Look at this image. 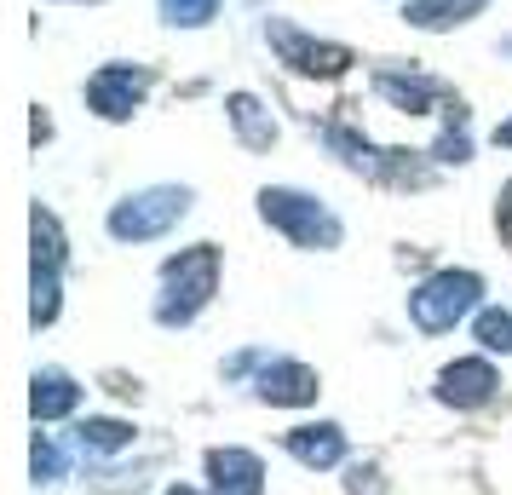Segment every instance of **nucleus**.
I'll list each match as a JSON object with an SVG mask.
<instances>
[{
	"instance_id": "obj_6",
	"label": "nucleus",
	"mask_w": 512,
	"mask_h": 495,
	"mask_svg": "<svg viewBox=\"0 0 512 495\" xmlns=\"http://www.w3.org/2000/svg\"><path fill=\"white\" fill-rule=\"evenodd\" d=\"M144 93H150V75H144L139 64H104V70L87 81V104H93L104 121H127L144 104Z\"/></svg>"
},
{
	"instance_id": "obj_17",
	"label": "nucleus",
	"mask_w": 512,
	"mask_h": 495,
	"mask_svg": "<svg viewBox=\"0 0 512 495\" xmlns=\"http://www.w3.org/2000/svg\"><path fill=\"white\" fill-rule=\"evenodd\" d=\"M219 12V0H162V18L179 29H202Z\"/></svg>"
},
{
	"instance_id": "obj_11",
	"label": "nucleus",
	"mask_w": 512,
	"mask_h": 495,
	"mask_svg": "<svg viewBox=\"0 0 512 495\" xmlns=\"http://www.w3.org/2000/svg\"><path fill=\"white\" fill-rule=\"evenodd\" d=\"M282 444H288V455H294L300 467H334V461L346 455V432L328 426V421L323 426H294Z\"/></svg>"
},
{
	"instance_id": "obj_21",
	"label": "nucleus",
	"mask_w": 512,
	"mask_h": 495,
	"mask_svg": "<svg viewBox=\"0 0 512 495\" xmlns=\"http://www.w3.org/2000/svg\"><path fill=\"white\" fill-rule=\"evenodd\" d=\"M167 495H196V490H190V484H173V490H167Z\"/></svg>"
},
{
	"instance_id": "obj_19",
	"label": "nucleus",
	"mask_w": 512,
	"mask_h": 495,
	"mask_svg": "<svg viewBox=\"0 0 512 495\" xmlns=\"http://www.w3.org/2000/svg\"><path fill=\"white\" fill-rule=\"evenodd\" d=\"M346 495H386V484H380V467H351Z\"/></svg>"
},
{
	"instance_id": "obj_3",
	"label": "nucleus",
	"mask_w": 512,
	"mask_h": 495,
	"mask_svg": "<svg viewBox=\"0 0 512 495\" xmlns=\"http://www.w3.org/2000/svg\"><path fill=\"white\" fill-rule=\"evenodd\" d=\"M190 213V190L185 185H156V190H139L110 208V236L116 242H150V236L173 231L179 219Z\"/></svg>"
},
{
	"instance_id": "obj_18",
	"label": "nucleus",
	"mask_w": 512,
	"mask_h": 495,
	"mask_svg": "<svg viewBox=\"0 0 512 495\" xmlns=\"http://www.w3.org/2000/svg\"><path fill=\"white\" fill-rule=\"evenodd\" d=\"M29 461H35V478H41V484H58V478H64V455H58L52 438H35V455H29Z\"/></svg>"
},
{
	"instance_id": "obj_14",
	"label": "nucleus",
	"mask_w": 512,
	"mask_h": 495,
	"mask_svg": "<svg viewBox=\"0 0 512 495\" xmlns=\"http://www.w3.org/2000/svg\"><path fill=\"white\" fill-rule=\"evenodd\" d=\"M478 12H484V0H415L403 18L415 29H455L466 18H478Z\"/></svg>"
},
{
	"instance_id": "obj_5",
	"label": "nucleus",
	"mask_w": 512,
	"mask_h": 495,
	"mask_svg": "<svg viewBox=\"0 0 512 495\" xmlns=\"http://www.w3.org/2000/svg\"><path fill=\"white\" fill-rule=\"evenodd\" d=\"M265 41L282 52V64H288V70H300V75H340L351 64L346 47L317 41V35H305V29L282 24V18H271V24H265Z\"/></svg>"
},
{
	"instance_id": "obj_13",
	"label": "nucleus",
	"mask_w": 512,
	"mask_h": 495,
	"mask_svg": "<svg viewBox=\"0 0 512 495\" xmlns=\"http://www.w3.org/2000/svg\"><path fill=\"white\" fill-rule=\"evenodd\" d=\"M225 110H231L236 139L248 144V150H271V144H277V121H271V110H265L254 93H231Z\"/></svg>"
},
{
	"instance_id": "obj_10",
	"label": "nucleus",
	"mask_w": 512,
	"mask_h": 495,
	"mask_svg": "<svg viewBox=\"0 0 512 495\" xmlns=\"http://www.w3.org/2000/svg\"><path fill=\"white\" fill-rule=\"evenodd\" d=\"M259 398H265V403H282V409L311 403V398H317V375H311L305 363H288V357H277V363H265V375H259Z\"/></svg>"
},
{
	"instance_id": "obj_2",
	"label": "nucleus",
	"mask_w": 512,
	"mask_h": 495,
	"mask_svg": "<svg viewBox=\"0 0 512 495\" xmlns=\"http://www.w3.org/2000/svg\"><path fill=\"white\" fill-rule=\"evenodd\" d=\"M259 213H265V225H277L300 248H340V219L305 190H288V185L259 190Z\"/></svg>"
},
{
	"instance_id": "obj_12",
	"label": "nucleus",
	"mask_w": 512,
	"mask_h": 495,
	"mask_svg": "<svg viewBox=\"0 0 512 495\" xmlns=\"http://www.w3.org/2000/svg\"><path fill=\"white\" fill-rule=\"evenodd\" d=\"M35 392H29V409H35V421H58V415H70L75 403H81V386H75L64 369H35L29 380Z\"/></svg>"
},
{
	"instance_id": "obj_20",
	"label": "nucleus",
	"mask_w": 512,
	"mask_h": 495,
	"mask_svg": "<svg viewBox=\"0 0 512 495\" xmlns=\"http://www.w3.org/2000/svg\"><path fill=\"white\" fill-rule=\"evenodd\" d=\"M495 144H507V150H512V121H501V127H495Z\"/></svg>"
},
{
	"instance_id": "obj_4",
	"label": "nucleus",
	"mask_w": 512,
	"mask_h": 495,
	"mask_svg": "<svg viewBox=\"0 0 512 495\" xmlns=\"http://www.w3.org/2000/svg\"><path fill=\"white\" fill-rule=\"evenodd\" d=\"M478 294H484V283H478L472 271H438V277H426V283L409 294V317H415V329L443 334L478 306Z\"/></svg>"
},
{
	"instance_id": "obj_7",
	"label": "nucleus",
	"mask_w": 512,
	"mask_h": 495,
	"mask_svg": "<svg viewBox=\"0 0 512 495\" xmlns=\"http://www.w3.org/2000/svg\"><path fill=\"white\" fill-rule=\"evenodd\" d=\"M495 386H501V375L489 369L484 357H461V363H449L438 375V398L455 403V409H478V403L495 398Z\"/></svg>"
},
{
	"instance_id": "obj_8",
	"label": "nucleus",
	"mask_w": 512,
	"mask_h": 495,
	"mask_svg": "<svg viewBox=\"0 0 512 495\" xmlns=\"http://www.w3.org/2000/svg\"><path fill=\"white\" fill-rule=\"evenodd\" d=\"M208 478H213V495H265V467L248 449H213Z\"/></svg>"
},
{
	"instance_id": "obj_1",
	"label": "nucleus",
	"mask_w": 512,
	"mask_h": 495,
	"mask_svg": "<svg viewBox=\"0 0 512 495\" xmlns=\"http://www.w3.org/2000/svg\"><path fill=\"white\" fill-rule=\"evenodd\" d=\"M213 288H219V248H213V242H196V248H185L179 260L162 265V300H156V323H167V329L190 323V317H196V311L213 300Z\"/></svg>"
},
{
	"instance_id": "obj_16",
	"label": "nucleus",
	"mask_w": 512,
	"mask_h": 495,
	"mask_svg": "<svg viewBox=\"0 0 512 495\" xmlns=\"http://www.w3.org/2000/svg\"><path fill=\"white\" fill-rule=\"evenodd\" d=\"M478 346L484 352H512V311H478Z\"/></svg>"
},
{
	"instance_id": "obj_9",
	"label": "nucleus",
	"mask_w": 512,
	"mask_h": 495,
	"mask_svg": "<svg viewBox=\"0 0 512 495\" xmlns=\"http://www.w3.org/2000/svg\"><path fill=\"white\" fill-rule=\"evenodd\" d=\"M374 93L392 98L403 116H426V110H438V81L432 75H403V70H374Z\"/></svg>"
},
{
	"instance_id": "obj_15",
	"label": "nucleus",
	"mask_w": 512,
	"mask_h": 495,
	"mask_svg": "<svg viewBox=\"0 0 512 495\" xmlns=\"http://www.w3.org/2000/svg\"><path fill=\"white\" fill-rule=\"evenodd\" d=\"M75 444L87 449V455H116V449L133 444V426L110 421V415H87V421L75 426Z\"/></svg>"
}]
</instances>
